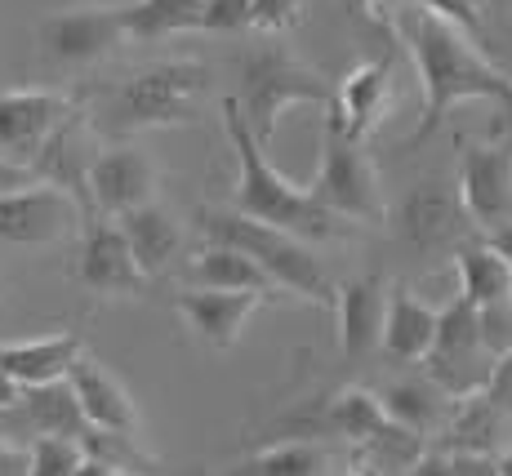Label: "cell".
<instances>
[{
    "label": "cell",
    "instance_id": "484cf974",
    "mask_svg": "<svg viewBox=\"0 0 512 476\" xmlns=\"http://www.w3.org/2000/svg\"><path fill=\"white\" fill-rule=\"evenodd\" d=\"M437 321L441 312H432L428 303H419L410 290H392L388 294V321H383V356L401 365L428 361L432 343H437Z\"/></svg>",
    "mask_w": 512,
    "mask_h": 476
},
{
    "label": "cell",
    "instance_id": "30bf717a",
    "mask_svg": "<svg viewBox=\"0 0 512 476\" xmlns=\"http://www.w3.org/2000/svg\"><path fill=\"white\" fill-rule=\"evenodd\" d=\"M81 112H85L81 94H58V89H9V94H0V156L32 165L49 138Z\"/></svg>",
    "mask_w": 512,
    "mask_h": 476
},
{
    "label": "cell",
    "instance_id": "ee69618b",
    "mask_svg": "<svg viewBox=\"0 0 512 476\" xmlns=\"http://www.w3.org/2000/svg\"><path fill=\"white\" fill-rule=\"evenodd\" d=\"M18 396H23V383L9 379L5 370H0V410H9V405H18Z\"/></svg>",
    "mask_w": 512,
    "mask_h": 476
},
{
    "label": "cell",
    "instance_id": "8d00e7d4",
    "mask_svg": "<svg viewBox=\"0 0 512 476\" xmlns=\"http://www.w3.org/2000/svg\"><path fill=\"white\" fill-rule=\"evenodd\" d=\"M415 5L432 9V14H441V18H450V23H459L472 36H481V5L477 0H415Z\"/></svg>",
    "mask_w": 512,
    "mask_h": 476
},
{
    "label": "cell",
    "instance_id": "836d02e7",
    "mask_svg": "<svg viewBox=\"0 0 512 476\" xmlns=\"http://www.w3.org/2000/svg\"><path fill=\"white\" fill-rule=\"evenodd\" d=\"M259 0H205L196 32H254Z\"/></svg>",
    "mask_w": 512,
    "mask_h": 476
},
{
    "label": "cell",
    "instance_id": "5b68a950",
    "mask_svg": "<svg viewBox=\"0 0 512 476\" xmlns=\"http://www.w3.org/2000/svg\"><path fill=\"white\" fill-rule=\"evenodd\" d=\"M334 85L317 67H308L299 54H290L285 45H254L241 58V89H236V103H241L245 125L254 130L263 147L277 138V125L290 107L299 103H321L330 107Z\"/></svg>",
    "mask_w": 512,
    "mask_h": 476
},
{
    "label": "cell",
    "instance_id": "2e32d148",
    "mask_svg": "<svg viewBox=\"0 0 512 476\" xmlns=\"http://www.w3.org/2000/svg\"><path fill=\"white\" fill-rule=\"evenodd\" d=\"M263 303H268L263 290H205V285H196V290L174 294V307H179L183 325L205 347H214V352H228V347L241 339L245 321H250Z\"/></svg>",
    "mask_w": 512,
    "mask_h": 476
},
{
    "label": "cell",
    "instance_id": "4dcf8cb0",
    "mask_svg": "<svg viewBox=\"0 0 512 476\" xmlns=\"http://www.w3.org/2000/svg\"><path fill=\"white\" fill-rule=\"evenodd\" d=\"M81 450L94 454V459L112 463V468H121L125 476H161L165 468L152 459V454L139 445V432H112V428H85L81 436Z\"/></svg>",
    "mask_w": 512,
    "mask_h": 476
},
{
    "label": "cell",
    "instance_id": "44dd1931",
    "mask_svg": "<svg viewBox=\"0 0 512 476\" xmlns=\"http://www.w3.org/2000/svg\"><path fill=\"white\" fill-rule=\"evenodd\" d=\"M388 285L379 276H361L348 281L334 294V312H339V352L361 361L374 347H383V321H388Z\"/></svg>",
    "mask_w": 512,
    "mask_h": 476
},
{
    "label": "cell",
    "instance_id": "4316f807",
    "mask_svg": "<svg viewBox=\"0 0 512 476\" xmlns=\"http://www.w3.org/2000/svg\"><path fill=\"white\" fill-rule=\"evenodd\" d=\"M383 410H388V419L406 423V428H415L423 436H441V428L450 423V410H455V396L441 388L437 379H397L388 383V388L379 392Z\"/></svg>",
    "mask_w": 512,
    "mask_h": 476
},
{
    "label": "cell",
    "instance_id": "d4e9b609",
    "mask_svg": "<svg viewBox=\"0 0 512 476\" xmlns=\"http://www.w3.org/2000/svg\"><path fill=\"white\" fill-rule=\"evenodd\" d=\"M81 356H85L81 334H49V339H32V343H0V370L9 379H18L23 388H36V383L67 379Z\"/></svg>",
    "mask_w": 512,
    "mask_h": 476
},
{
    "label": "cell",
    "instance_id": "f1b7e54d",
    "mask_svg": "<svg viewBox=\"0 0 512 476\" xmlns=\"http://www.w3.org/2000/svg\"><path fill=\"white\" fill-rule=\"evenodd\" d=\"M187 281L205 290H277V281L250 254L223 241H205V250L187 254Z\"/></svg>",
    "mask_w": 512,
    "mask_h": 476
},
{
    "label": "cell",
    "instance_id": "6da1fadb",
    "mask_svg": "<svg viewBox=\"0 0 512 476\" xmlns=\"http://www.w3.org/2000/svg\"><path fill=\"white\" fill-rule=\"evenodd\" d=\"M392 27H397L401 45L415 58V72L423 85V121H419V130L406 138V147L428 143L455 103L490 98V103L504 107L512 98V76L499 72L477 49V36L464 32L459 23H450V18L406 0V5L397 9V18H392Z\"/></svg>",
    "mask_w": 512,
    "mask_h": 476
},
{
    "label": "cell",
    "instance_id": "f546056e",
    "mask_svg": "<svg viewBox=\"0 0 512 476\" xmlns=\"http://www.w3.org/2000/svg\"><path fill=\"white\" fill-rule=\"evenodd\" d=\"M205 0H134L125 5L130 41H161L174 32H196Z\"/></svg>",
    "mask_w": 512,
    "mask_h": 476
},
{
    "label": "cell",
    "instance_id": "3957f363",
    "mask_svg": "<svg viewBox=\"0 0 512 476\" xmlns=\"http://www.w3.org/2000/svg\"><path fill=\"white\" fill-rule=\"evenodd\" d=\"M210 81V67L192 63V58L152 63L143 72L103 85L94 94V107H85V116H90L94 130L112 138L134 130H165V125H196Z\"/></svg>",
    "mask_w": 512,
    "mask_h": 476
},
{
    "label": "cell",
    "instance_id": "cb8c5ba5",
    "mask_svg": "<svg viewBox=\"0 0 512 476\" xmlns=\"http://www.w3.org/2000/svg\"><path fill=\"white\" fill-rule=\"evenodd\" d=\"M72 388H76V401H81L85 419L90 428H112V432H139V410H134V396L121 388L116 374H107L98 361L81 356L72 365Z\"/></svg>",
    "mask_w": 512,
    "mask_h": 476
},
{
    "label": "cell",
    "instance_id": "7a4b0ae2",
    "mask_svg": "<svg viewBox=\"0 0 512 476\" xmlns=\"http://www.w3.org/2000/svg\"><path fill=\"white\" fill-rule=\"evenodd\" d=\"M223 125H228V143H232V156H236L232 210L259 218V223L281 227V232H294V236H303V241H330V236L343 232L348 218L326 210L317 196L294 187L290 178L268 161V147L254 138L250 125H245L236 94L223 98Z\"/></svg>",
    "mask_w": 512,
    "mask_h": 476
},
{
    "label": "cell",
    "instance_id": "52a82bcc",
    "mask_svg": "<svg viewBox=\"0 0 512 476\" xmlns=\"http://www.w3.org/2000/svg\"><path fill=\"white\" fill-rule=\"evenodd\" d=\"M423 365H428V374L455 396V401L490 388V374H495L499 356L481 339V307L477 303L459 294V299H450L441 307L437 343H432Z\"/></svg>",
    "mask_w": 512,
    "mask_h": 476
},
{
    "label": "cell",
    "instance_id": "ac0fdd59",
    "mask_svg": "<svg viewBox=\"0 0 512 476\" xmlns=\"http://www.w3.org/2000/svg\"><path fill=\"white\" fill-rule=\"evenodd\" d=\"M392 107V58H366L357 63L339 85H334V98H330V116L348 138L366 143V138L379 130L383 112Z\"/></svg>",
    "mask_w": 512,
    "mask_h": 476
},
{
    "label": "cell",
    "instance_id": "c3c4849f",
    "mask_svg": "<svg viewBox=\"0 0 512 476\" xmlns=\"http://www.w3.org/2000/svg\"><path fill=\"white\" fill-rule=\"evenodd\" d=\"M357 476H383V472L374 468V463H366V468H357Z\"/></svg>",
    "mask_w": 512,
    "mask_h": 476
},
{
    "label": "cell",
    "instance_id": "ba28073f",
    "mask_svg": "<svg viewBox=\"0 0 512 476\" xmlns=\"http://www.w3.org/2000/svg\"><path fill=\"white\" fill-rule=\"evenodd\" d=\"M125 41H130L125 5H76L41 18V27H36V49L58 72H81V67L103 63Z\"/></svg>",
    "mask_w": 512,
    "mask_h": 476
},
{
    "label": "cell",
    "instance_id": "8fae6325",
    "mask_svg": "<svg viewBox=\"0 0 512 476\" xmlns=\"http://www.w3.org/2000/svg\"><path fill=\"white\" fill-rule=\"evenodd\" d=\"M76 227H85L81 201L54 183H32L0 196V241L9 245H58Z\"/></svg>",
    "mask_w": 512,
    "mask_h": 476
},
{
    "label": "cell",
    "instance_id": "f35d334b",
    "mask_svg": "<svg viewBox=\"0 0 512 476\" xmlns=\"http://www.w3.org/2000/svg\"><path fill=\"white\" fill-rule=\"evenodd\" d=\"M0 476H32V445H14L0 436Z\"/></svg>",
    "mask_w": 512,
    "mask_h": 476
},
{
    "label": "cell",
    "instance_id": "681fc988",
    "mask_svg": "<svg viewBox=\"0 0 512 476\" xmlns=\"http://www.w3.org/2000/svg\"><path fill=\"white\" fill-rule=\"evenodd\" d=\"M508 5H512V0H508Z\"/></svg>",
    "mask_w": 512,
    "mask_h": 476
},
{
    "label": "cell",
    "instance_id": "b9f144b4",
    "mask_svg": "<svg viewBox=\"0 0 512 476\" xmlns=\"http://www.w3.org/2000/svg\"><path fill=\"white\" fill-rule=\"evenodd\" d=\"M406 476H450V454L446 450H428Z\"/></svg>",
    "mask_w": 512,
    "mask_h": 476
},
{
    "label": "cell",
    "instance_id": "9a60e30c",
    "mask_svg": "<svg viewBox=\"0 0 512 476\" xmlns=\"http://www.w3.org/2000/svg\"><path fill=\"white\" fill-rule=\"evenodd\" d=\"M156 187H161V174L143 147H112L90 170V218H121L139 205H152Z\"/></svg>",
    "mask_w": 512,
    "mask_h": 476
},
{
    "label": "cell",
    "instance_id": "ab89813d",
    "mask_svg": "<svg viewBox=\"0 0 512 476\" xmlns=\"http://www.w3.org/2000/svg\"><path fill=\"white\" fill-rule=\"evenodd\" d=\"M32 183H41V174H36L32 165L0 156V196H5V192H18V187H32Z\"/></svg>",
    "mask_w": 512,
    "mask_h": 476
},
{
    "label": "cell",
    "instance_id": "7c38bea8",
    "mask_svg": "<svg viewBox=\"0 0 512 476\" xmlns=\"http://www.w3.org/2000/svg\"><path fill=\"white\" fill-rule=\"evenodd\" d=\"M459 196L481 236L512 223V143H464L459 152Z\"/></svg>",
    "mask_w": 512,
    "mask_h": 476
},
{
    "label": "cell",
    "instance_id": "d590c367",
    "mask_svg": "<svg viewBox=\"0 0 512 476\" xmlns=\"http://www.w3.org/2000/svg\"><path fill=\"white\" fill-rule=\"evenodd\" d=\"M481 339H486V347L495 356L512 352V299L481 307Z\"/></svg>",
    "mask_w": 512,
    "mask_h": 476
},
{
    "label": "cell",
    "instance_id": "83f0119b",
    "mask_svg": "<svg viewBox=\"0 0 512 476\" xmlns=\"http://www.w3.org/2000/svg\"><path fill=\"white\" fill-rule=\"evenodd\" d=\"M455 267H459V294L477 307L512 299V263L490 236H472V241L459 245Z\"/></svg>",
    "mask_w": 512,
    "mask_h": 476
},
{
    "label": "cell",
    "instance_id": "bcb514c9",
    "mask_svg": "<svg viewBox=\"0 0 512 476\" xmlns=\"http://www.w3.org/2000/svg\"><path fill=\"white\" fill-rule=\"evenodd\" d=\"M490 241H495V245H499V250H504V259L512 263V223H508V227H499V232H495V236H490Z\"/></svg>",
    "mask_w": 512,
    "mask_h": 476
},
{
    "label": "cell",
    "instance_id": "74e56055",
    "mask_svg": "<svg viewBox=\"0 0 512 476\" xmlns=\"http://www.w3.org/2000/svg\"><path fill=\"white\" fill-rule=\"evenodd\" d=\"M450 476H504V468H499V454L459 450V454H450Z\"/></svg>",
    "mask_w": 512,
    "mask_h": 476
},
{
    "label": "cell",
    "instance_id": "5bb4252c",
    "mask_svg": "<svg viewBox=\"0 0 512 476\" xmlns=\"http://www.w3.org/2000/svg\"><path fill=\"white\" fill-rule=\"evenodd\" d=\"M388 423V410L383 401L366 388H343L334 396H321L317 405L290 414L285 419V432L294 436H312V441H339V445H366L374 432Z\"/></svg>",
    "mask_w": 512,
    "mask_h": 476
},
{
    "label": "cell",
    "instance_id": "4fadbf2b",
    "mask_svg": "<svg viewBox=\"0 0 512 476\" xmlns=\"http://www.w3.org/2000/svg\"><path fill=\"white\" fill-rule=\"evenodd\" d=\"M76 281L90 294L121 299V294L147 290V272L134 259V245L125 236L121 218H85L81 227V254H76Z\"/></svg>",
    "mask_w": 512,
    "mask_h": 476
},
{
    "label": "cell",
    "instance_id": "d6a6232c",
    "mask_svg": "<svg viewBox=\"0 0 512 476\" xmlns=\"http://www.w3.org/2000/svg\"><path fill=\"white\" fill-rule=\"evenodd\" d=\"M27 445H32V476H72L85 459L76 436H36Z\"/></svg>",
    "mask_w": 512,
    "mask_h": 476
},
{
    "label": "cell",
    "instance_id": "60d3db41",
    "mask_svg": "<svg viewBox=\"0 0 512 476\" xmlns=\"http://www.w3.org/2000/svg\"><path fill=\"white\" fill-rule=\"evenodd\" d=\"M490 396H495L499 405L512 414V352L508 356H499V365H495V374H490Z\"/></svg>",
    "mask_w": 512,
    "mask_h": 476
},
{
    "label": "cell",
    "instance_id": "8992f818",
    "mask_svg": "<svg viewBox=\"0 0 512 476\" xmlns=\"http://www.w3.org/2000/svg\"><path fill=\"white\" fill-rule=\"evenodd\" d=\"M326 210L352 223H383L388 205H383V187L379 170L366 152H361L357 138H348L334 121H326V143H321V170L308 187Z\"/></svg>",
    "mask_w": 512,
    "mask_h": 476
},
{
    "label": "cell",
    "instance_id": "1f68e13d",
    "mask_svg": "<svg viewBox=\"0 0 512 476\" xmlns=\"http://www.w3.org/2000/svg\"><path fill=\"white\" fill-rule=\"evenodd\" d=\"M361 454H366L379 472H401V476H406L423 459V454H428V436L415 432V428H406V423H397V419H388L366 445H361Z\"/></svg>",
    "mask_w": 512,
    "mask_h": 476
},
{
    "label": "cell",
    "instance_id": "d6986e66",
    "mask_svg": "<svg viewBox=\"0 0 512 476\" xmlns=\"http://www.w3.org/2000/svg\"><path fill=\"white\" fill-rule=\"evenodd\" d=\"M94 125H90V116H72V121L63 125L49 143L41 147V156L32 161V170L41 174V183H54V187H63L67 196H76L81 201V210L85 218H90V170H94V161H98V152H94Z\"/></svg>",
    "mask_w": 512,
    "mask_h": 476
},
{
    "label": "cell",
    "instance_id": "ffe728a7",
    "mask_svg": "<svg viewBox=\"0 0 512 476\" xmlns=\"http://www.w3.org/2000/svg\"><path fill=\"white\" fill-rule=\"evenodd\" d=\"M437 450L446 454L472 450V454H499L504 459L512 450V414L490 392L459 396L455 410H450V423L437 436Z\"/></svg>",
    "mask_w": 512,
    "mask_h": 476
},
{
    "label": "cell",
    "instance_id": "f6af8a7d",
    "mask_svg": "<svg viewBox=\"0 0 512 476\" xmlns=\"http://www.w3.org/2000/svg\"><path fill=\"white\" fill-rule=\"evenodd\" d=\"M495 134H504V138H508V143H512V98H508V103H504V107H499V121H495Z\"/></svg>",
    "mask_w": 512,
    "mask_h": 476
},
{
    "label": "cell",
    "instance_id": "603a6c76",
    "mask_svg": "<svg viewBox=\"0 0 512 476\" xmlns=\"http://www.w3.org/2000/svg\"><path fill=\"white\" fill-rule=\"evenodd\" d=\"M121 227L134 245V259L147 272V281H161L187 250V232L179 223V214H170L165 205H139V210L121 214Z\"/></svg>",
    "mask_w": 512,
    "mask_h": 476
},
{
    "label": "cell",
    "instance_id": "e0dca14e",
    "mask_svg": "<svg viewBox=\"0 0 512 476\" xmlns=\"http://www.w3.org/2000/svg\"><path fill=\"white\" fill-rule=\"evenodd\" d=\"M90 428L81 401H76L72 379H54V383H36V388H23L18 405L0 410V436H23V441H36V436H81Z\"/></svg>",
    "mask_w": 512,
    "mask_h": 476
},
{
    "label": "cell",
    "instance_id": "7bdbcfd3",
    "mask_svg": "<svg viewBox=\"0 0 512 476\" xmlns=\"http://www.w3.org/2000/svg\"><path fill=\"white\" fill-rule=\"evenodd\" d=\"M72 476H125L121 468H112V463H103V459H94V454H85L81 463H76V472Z\"/></svg>",
    "mask_w": 512,
    "mask_h": 476
},
{
    "label": "cell",
    "instance_id": "e575fe53",
    "mask_svg": "<svg viewBox=\"0 0 512 476\" xmlns=\"http://www.w3.org/2000/svg\"><path fill=\"white\" fill-rule=\"evenodd\" d=\"M303 9H308V0H259L254 32H268V36L290 32V27L303 23Z\"/></svg>",
    "mask_w": 512,
    "mask_h": 476
},
{
    "label": "cell",
    "instance_id": "9c48e42d",
    "mask_svg": "<svg viewBox=\"0 0 512 476\" xmlns=\"http://www.w3.org/2000/svg\"><path fill=\"white\" fill-rule=\"evenodd\" d=\"M392 227L406 245H415L423 254H437V250H459L464 241L481 236L468 218V205L459 196V187L446 183H415L406 196L397 201L392 210Z\"/></svg>",
    "mask_w": 512,
    "mask_h": 476
},
{
    "label": "cell",
    "instance_id": "7402d4cb",
    "mask_svg": "<svg viewBox=\"0 0 512 476\" xmlns=\"http://www.w3.org/2000/svg\"><path fill=\"white\" fill-rule=\"evenodd\" d=\"M339 463H343L339 441L294 436V441H272L263 450L245 454L223 476H339Z\"/></svg>",
    "mask_w": 512,
    "mask_h": 476
},
{
    "label": "cell",
    "instance_id": "7dc6e473",
    "mask_svg": "<svg viewBox=\"0 0 512 476\" xmlns=\"http://www.w3.org/2000/svg\"><path fill=\"white\" fill-rule=\"evenodd\" d=\"M499 468H504V476H512V450L504 454V459H499Z\"/></svg>",
    "mask_w": 512,
    "mask_h": 476
},
{
    "label": "cell",
    "instance_id": "277c9868",
    "mask_svg": "<svg viewBox=\"0 0 512 476\" xmlns=\"http://www.w3.org/2000/svg\"><path fill=\"white\" fill-rule=\"evenodd\" d=\"M196 223H201L205 241H223V245L245 250L285 294H299V299H312V303H334V294H339L303 236L281 232L272 223H259V218H250L241 210H214V205L196 210Z\"/></svg>",
    "mask_w": 512,
    "mask_h": 476
}]
</instances>
